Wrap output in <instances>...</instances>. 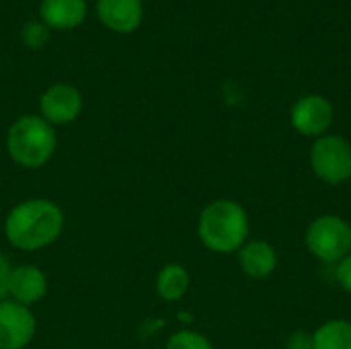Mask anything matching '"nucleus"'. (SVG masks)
<instances>
[{
  "mask_svg": "<svg viewBox=\"0 0 351 349\" xmlns=\"http://www.w3.org/2000/svg\"><path fill=\"white\" fill-rule=\"evenodd\" d=\"M304 245L319 261L339 263L351 253V224L337 214H323L308 224Z\"/></svg>",
  "mask_w": 351,
  "mask_h": 349,
  "instance_id": "4",
  "label": "nucleus"
},
{
  "mask_svg": "<svg viewBox=\"0 0 351 349\" xmlns=\"http://www.w3.org/2000/svg\"><path fill=\"white\" fill-rule=\"evenodd\" d=\"M10 274H12V265L10 261L0 253V302L8 298V284H10Z\"/></svg>",
  "mask_w": 351,
  "mask_h": 349,
  "instance_id": "18",
  "label": "nucleus"
},
{
  "mask_svg": "<svg viewBox=\"0 0 351 349\" xmlns=\"http://www.w3.org/2000/svg\"><path fill=\"white\" fill-rule=\"evenodd\" d=\"M313 349H351V321L335 319L313 331Z\"/></svg>",
  "mask_w": 351,
  "mask_h": 349,
  "instance_id": "14",
  "label": "nucleus"
},
{
  "mask_svg": "<svg viewBox=\"0 0 351 349\" xmlns=\"http://www.w3.org/2000/svg\"><path fill=\"white\" fill-rule=\"evenodd\" d=\"M47 37H49V29L41 21H27L21 29V41L31 49L43 47L47 43Z\"/></svg>",
  "mask_w": 351,
  "mask_h": 349,
  "instance_id": "16",
  "label": "nucleus"
},
{
  "mask_svg": "<svg viewBox=\"0 0 351 349\" xmlns=\"http://www.w3.org/2000/svg\"><path fill=\"white\" fill-rule=\"evenodd\" d=\"M249 214L234 200L210 202L197 218V237L202 245L218 255L239 253L249 241Z\"/></svg>",
  "mask_w": 351,
  "mask_h": 349,
  "instance_id": "2",
  "label": "nucleus"
},
{
  "mask_svg": "<svg viewBox=\"0 0 351 349\" xmlns=\"http://www.w3.org/2000/svg\"><path fill=\"white\" fill-rule=\"evenodd\" d=\"M241 272L251 280H265L278 267V253L267 241H247L239 249Z\"/></svg>",
  "mask_w": 351,
  "mask_h": 349,
  "instance_id": "12",
  "label": "nucleus"
},
{
  "mask_svg": "<svg viewBox=\"0 0 351 349\" xmlns=\"http://www.w3.org/2000/svg\"><path fill=\"white\" fill-rule=\"evenodd\" d=\"M191 284L189 272L181 263H167L156 276V294L165 302H179Z\"/></svg>",
  "mask_w": 351,
  "mask_h": 349,
  "instance_id": "13",
  "label": "nucleus"
},
{
  "mask_svg": "<svg viewBox=\"0 0 351 349\" xmlns=\"http://www.w3.org/2000/svg\"><path fill=\"white\" fill-rule=\"evenodd\" d=\"M97 19L113 33L130 35L144 21V2L142 0H97L95 4Z\"/></svg>",
  "mask_w": 351,
  "mask_h": 349,
  "instance_id": "9",
  "label": "nucleus"
},
{
  "mask_svg": "<svg viewBox=\"0 0 351 349\" xmlns=\"http://www.w3.org/2000/svg\"><path fill=\"white\" fill-rule=\"evenodd\" d=\"M86 0H41L39 21L49 31H72L86 19Z\"/></svg>",
  "mask_w": 351,
  "mask_h": 349,
  "instance_id": "11",
  "label": "nucleus"
},
{
  "mask_svg": "<svg viewBox=\"0 0 351 349\" xmlns=\"http://www.w3.org/2000/svg\"><path fill=\"white\" fill-rule=\"evenodd\" d=\"M82 93L68 82H56L47 86L39 99V115L53 128L76 121L82 113Z\"/></svg>",
  "mask_w": 351,
  "mask_h": 349,
  "instance_id": "7",
  "label": "nucleus"
},
{
  "mask_svg": "<svg viewBox=\"0 0 351 349\" xmlns=\"http://www.w3.org/2000/svg\"><path fill=\"white\" fill-rule=\"evenodd\" d=\"M37 321L29 306L14 300L0 302V349H25L35 337Z\"/></svg>",
  "mask_w": 351,
  "mask_h": 349,
  "instance_id": "8",
  "label": "nucleus"
},
{
  "mask_svg": "<svg viewBox=\"0 0 351 349\" xmlns=\"http://www.w3.org/2000/svg\"><path fill=\"white\" fill-rule=\"evenodd\" d=\"M335 278H337V284L351 294V253L348 257H343L339 263H335Z\"/></svg>",
  "mask_w": 351,
  "mask_h": 349,
  "instance_id": "17",
  "label": "nucleus"
},
{
  "mask_svg": "<svg viewBox=\"0 0 351 349\" xmlns=\"http://www.w3.org/2000/svg\"><path fill=\"white\" fill-rule=\"evenodd\" d=\"M333 121H335L333 103L323 95H304L292 105L290 111L292 128L298 134L315 140L329 134Z\"/></svg>",
  "mask_w": 351,
  "mask_h": 349,
  "instance_id": "6",
  "label": "nucleus"
},
{
  "mask_svg": "<svg viewBox=\"0 0 351 349\" xmlns=\"http://www.w3.org/2000/svg\"><path fill=\"white\" fill-rule=\"evenodd\" d=\"M286 349H313V333L294 331L286 341Z\"/></svg>",
  "mask_w": 351,
  "mask_h": 349,
  "instance_id": "19",
  "label": "nucleus"
},
{
  "mask_svg": "<svg viewBox=\"0 0 351 349\" xmlns=\"http://www.w3.org/2000/svg\"><path fill=\"white\" fill-rule=\"evenodd\" d=\"M45 294H47V278L37 265L23 263L12 267L10 284H8V300H14L23 306H33L41 302Z\"/></svg>",
  "mask_w": 351,
  "mask_h": 349,
  "instance_id": "10",
  "label": "nucleus"
},
{
  "mask_svg": "<svg viewBox=\"0 0 351 349\" xmlns=\"http://www.w3.org/2000/svg\"><path fill=\"white\" fill-rule=\"evenodd\" d=\"M64 224L66 216L56 202L31 197L8 212L4 220V234L14 249L33 253L53 245L64 232Z\"/></svg>",
  "mask_w": 351,
  "mask_h": 349,
  "instance_id": "1",
  "label": "nucleus"
},
{
  "mask_svg": "<svg viewBox=\"0 0 351 349\" xmlns=\"http://www.w3.org/2000/svg\"><path fill=\"white\" fill-rule=\"evenodd\" d=\"M58 148L56 128L41 115H21L6 132V152L23 169L45 167Z\"/></svg>",
  "mask_w": 351,
  "mask_h": 349,
  "instance_id": "3",
  "label": "nucleus"
},
{
  "mask_svg": "<svg viewBox=\"0 0 351 349\" xmlns=\"http://www.w3.org/2000/svg\"><path fill=\"white\" fill-rule=\"evenodd\" d=\"M311 169L327 185H343L351 179V142L339 134H325L311 148Z\"/></svg>",
  "mask_w": 351,
  "mask_h": 349,
  "instance_id": "5",
  "label": "nucleus"
},
{
  "mask_svg": "<svg viewBox=\"0 0 351 349\" xmlns=\"http://www.w3.org/2000/svg\"><path fill=\"white\" fill-rule=\"evenodd\" d=\"M165 349H214V346L206 335H202L197 331L183 329L169 337Z\"/></svg>",
  "mask_w": 351,
  "mask_h": 349,
  "instance_id": "15",
  "label": "nucleus"
}]
</instances>
